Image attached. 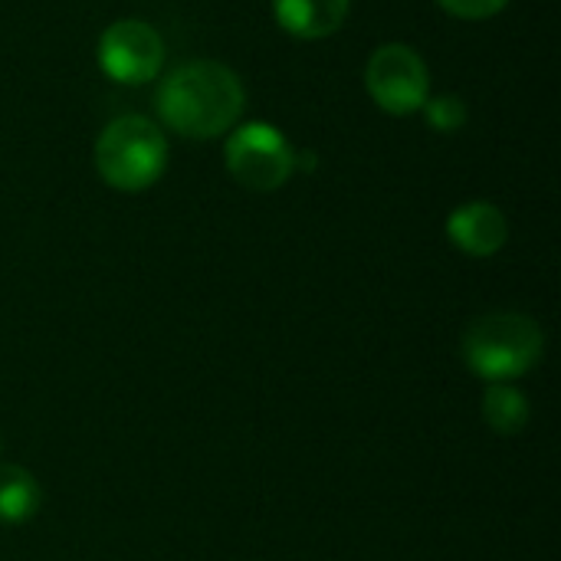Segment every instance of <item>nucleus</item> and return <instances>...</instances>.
I'll use <instances>...</instances> for the list:
<instances>
[{
  "label": "nucleus",
  "instance_id": "obj_1",
  "mask_svg": "<svg viewBox=\"0 0 561 561\" xmlns=\"http://www.w3.org/2000/svg\"><path fill=\"white\" fill-rule=\"evenodd\" d=\"M243 102V85L230 66L214 59H194L164 76L154 105L171 131L207 141L227 135L240 122Z\"/></svg>",
  "mask_w": 561,
  "mask_h": 561
},
{
  "label": "nucleus",
  "instance_id": "obj_11",
  "mask_svg": "<svg viewBox=\"0 0 561 561\" xmlns=\"http://www.w3.org/2000/svg\"><path fill=\"white\" fill-rule=\"evenodd\" d=\"M421 112H424L427 125L434 131H444V135L460 131L467 125V105L460 95H434L421 105Z\"/></svg>",
  "mask_w": 561,
  "mask_h": 561
},
{
  "label": "nucleus",
  "instance_id": "obj_10",
  "mask_svg": "<svg viewBox=\"0 0 561 561\" xmlns=\"http://www.w3.org/2000/svg\"><path fill=\"white\" fill-rule=\"evenodd\" d=\"M483 417L496 434H519L529 424V404L510 381H493L483 394Z\"/></svg>",
  "mask_w": 561,
  "mask_h": 561
},
{
  "label": "nucleus",
  "instance_id": "obj_12",
  "mask_svg": "<svg viewBox=\"0 0 561 561\" xmlns=\"http://www.w3.org/2000/svg\"><path fill=\"white\" fill-rule=\"evenodd\" d=\"M437 3L460 20H486L496 16L510 0H437Z\"/></svg>",
  "mask_w": 561,
  "mask_h": 561
},
{
  "label": "nucleus",
  "instance_id": "obj_3",
  "mask_svg": "<svg viewBox=\"0 0 561 561\" xmlns=\"http://www.w3.org/2000/svg\"><path fill=\"white\" fill-rule=\"evenodd\" d=\"M542 329L529 316L496 312L477 319L463 335V358L467 365L493 381H510L526 375L542 358Z\"/></svg>",
  "mask_w": 561,
  "mask_h": 561
},
{
  "label": "nucleus",
  "instance_id": "obj_9",
  "mask_svg": "<svg viewBox=\"0 0 561 561\" xmlns=\"http://www.w3.org/2000/svg\"><path fill=\"white\" fill-rule=\"evenodd\" d=\"M39 510V486L33 473L13 463H0V523H26Z\"/></svg>",
  "mask_w": 561,
  "mask_h": 561
},
{
  "label": "nucleus",
  "instance_id": "obj_7",
  "mask_svg": "<svg viewBox=\"0 0 561 561\" xmlns=\"http://www.w3.org/2000/svg\"><path fill=\"white\" fill-rule=\"evenodd\" d=\"M447 237L467 256H493L510 240V220L490 201H470L447 217Z\"/></svg>",
  "mask_w": 561,
  "mask_h": 561
},
{
  "label": "nucleus",
  "instance_id": "obj_5",
  "mask_svg": "<svg viewBox=\"0 0 561 561\" xmlns=\"http://www.w3.org/2000/svg\"><path fill=\"white\" fill-rule=\"evenodd\" d=\"M365 85L375 105L391 115L421 112V105L431 99L427 62L417 56V49L404 43H388L371 53L365 69Z\"/></svg>",
  "mask_w": 561,
  "mask_h": 561
},
{
  "label": "nucleus",
  "instance_id": "obj_2",
  "mask_svg": "<svg viewBox=\"0 0 561 561\" xmlns=\"http://www.w3.org/2000/svg\"><path fill=\"white\" fill-rule=\"evenodd\" d=\"M95 168L115 191H148L168 168V138L154 122L122 115L108 122L95 141Z\"/></svg>",
  "mask_w": 561,
  "mask_h": 561
},
{
  "label": "nucleus",
  "instance_id": "obj_6",
  "mask_svg": "<svg viewBox=\"0 0 561 561\" xmlns=\"http://www.w3.org/2000/svg\"><path fill=\"white\" fill-rule=\"evenodd\" d=\"M99 66L112 82L141 85L151 82L164 66V43L145 20L125 16L105 26L99 36Z\"/></svg>",
  "mask_w": 561,
  "mask_h": 561
},
{
  "label": "nucleus",
  "instance_id": "obj_8",
  "mask_svg": "<svg viewBox=\"0 0 561 561\" xmlns=\"http://www.w3.org/2000/svg\"><path fill=\"white\" fill-rule=\"evenodd\" d=\"M348 7L352 0H273V16L299 39H322L345 23Z\"/></svg>",
  "mask_w": 561,
  "mask_h": 561
},
{
  "label": "nucleus",
  "instance_id": "obj_4",
  "mask_svg": "<svg viewBox=\"0 0 561 561\" xmlns=\"http://www.w3.org/2000/svg\"><path fill=\"white\" fill-rule=\"evenodd\" d=\"M227 171L250 191H276L289 181L299 158L289 138L270 122H243L227 135Z\"/></svg>",
  "mask_w": 561,
  "mask_h": 561
}]
</instances>
